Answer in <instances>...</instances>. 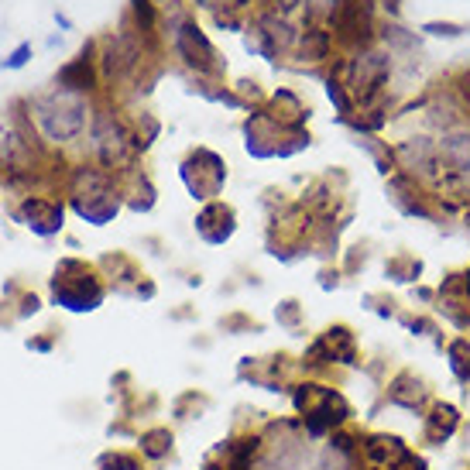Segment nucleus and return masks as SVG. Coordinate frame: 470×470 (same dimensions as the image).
<instances>
[{
  "label": "nucleus",
  "mask_w": 470,
  "mask_h": 470,
  "mask_svg": "<svg viewBox=\"0 0 470 470\" xmlns=\"http://www.w3.org/2000/svg\"><path fill=\"white\" fill-rule=\"evenodd\" d=\"M86 100L69 90H56L48 97L35 100V124L48 141H76L86 131Z\"/></svg>",
  "instance_id": "f257e3e1"
},
{
  "label": "nucleus",
  "mask_w": 470,
  "mask_h": 470,
  "mask_svg": "<svg viewBox=\"0 0 470 470\" xmlns=\"http://www.w3.org/2000/svg\"><path fill=\"white\" fill-rule=\"evenodd\" d=\"M107 289L100 285V278L83 261L76 257H65L56 268V278H52V299L56 306L69 309V313H93L100 302H103Z\"/></svg>",
  "instance_id": "f03ea898"
},
{
  "label": "nucleus",
  "mask_w": 470,
  "mask_h": 470,
  "mask_svg": "<svg viewBox=\"0 0 470 470\" xmlns=\"http://www.w3.org/2000/svg\"><path fill=\"white\" fill-rule=\"evenodd\" d=\"M392 76V52H378V48H361L347 65H344V86L357 100V110L381 103V93Z\"/></svg>",
  "instance_id": "7ed1b4c3"
},
{
  "label": "nucleus",
  "mask_w": 470,
  "mask_h": 470,
  "mask_svg": "<svg viewBox=\"0 0 470 470\" xmlns=\"http://www.w3.org/2000/svg\"><path fill=\"white\" fill-rule=\"evenodd\" d=\"M90 148H93V155L107 172L127 169L131 158L137 155L131 127L118 118V110H107V107L97 110L93 120H90Z\"/></svg>",
  "instance_id": "20e7f679"
},
{
  "label": "nucleus",
  "mask_w": 470,
  "mask_h": 470,
  "mask_svg": "<svg viewBox=\"0 0 470 470\" xmlns=\"http://www.w3.org/2000/svg\"><path fill=\"white\" fill-rule=\"evenodd\" d=\"M392 152H395V165H398V172L415 178V182H419V186H426L430 193L440 186V182H443L440 144H436V137L432 135L402 137V141H395L392 144Z\"/></svg>",
  "instance_id": "39448f33"
},
{
  "label": "nucleus",
  "mask_w": 470,
  "mask_h": 470,
  "mask_svg": "<svg viewBox=\"0 0 470 470\" xmlns=\"http://www.w3.org/2000/svg\"><path fill=\"white\" fill-rule=\"evenodd\" d=\"M432 385L422 378L419 371H412V368H398V371L388 374V381H385V388H381V398H378V405L371 409V415L378 409H398L412 415V419H422L426 409L432 405Z\"/></svg>",
  "instance_id": "423d86ee"
},
{
  "label": "nucleus",
  "mask_w": 470,
  "mask_h": 470,
  "mask_svg": "<svg viewBox=\"0 0 470 470\" xmlns=\"http://www.w3.org/2000/svg\"><path fill=\"white\" fill-rule=\"evenodd\" d=\"M178 176L186 182L189 196L210 203L213 196H220L223 182H227V161L210 152V148H196L193 155L178 165Z\"/></svg>",
  "instance_id": "0eeeda50"
},
{
  "label": "nucleus",
  "mask_w": 470,
  "mask_h": 470,
  "mask_svg": "<svg viewBox=\"0 0 470 470\" xmlns=\"http://www.w3.org/2000/svg\"><path fill=\"white\" fill-rule=\"evenodd\" d=\"M353 415H357V412H353V405L347 402V395L340 392V388H330V395H326L313 412H306V415H299V419H302V432H306L309 443H326L336 430L351 426Z\"/></svg>",
  "instance_id": "6e6552de"
},
{
  "label": "nucleus",
  "mask_w": 470,
  "mask_h": 470,
  "mask_svg": "<svg viewBox=\"0 0 470 470\" xmlns=\"http://www.w3.org/2000/svg\"><path fill=\"white\" fill-rule=\"evenodd\" d=\"M172 45H176L178 59L186 62L189 69H196L203 76H206V73H220L213 41L206 39L193 21H186V18L172 21Z\"/></svg>",
  "instance_id": "1a4fd4ad"
},
{
  "label": "nucleus",
  "mask_w": 470,
  "mask_h": 470,
  "mask_svg": "<svg viewBox=\"0 0 470 470\" xmlns=\"http://www.w3.org/2000/svg\"><path fill=\"white\" fill-rule=\"evenodd\" d=\"M385 196L392 203L395 210L402 216H415V220H430L436 223L440 213H436V206H432V193L426 186H419L415 178L402 176V172H395V176L385 178Z\"/></svg>",
  "instance_id": "9d476101"
},
{
  "label": "nucleus",
  "mask_w": 470,
  "mask_h": 470,
  "mask_svg": "<svg viewBox=\"0 0 470 470\" xmlns=\"http://www.w3.org/2000/svg\"><path fill=\"white\" fill-rule=\"evenodd\" d=\"M412 453L405 436L388 430H364L361 432V467H385L398 470V464Z\"/></svg>",
  "instance_id": "9b49d317"
},
{
  "label": "nucleus",
  "mask_w": 470,
  "mask_h": 470,
  "mask_svg": "<svg viewBox=\"0 0 470 470\" xmlns=\"http://www.w3.org/2000/svg\"><path fill=\"white\" fill-rule=\"evenodd\" d=\"M464 430V409L457 402H447V398H432V405L426 409V415L419 419V432H422V443L440 450L453 443Z\"/></svg>",
  "instance_id": "f8f14e48"
},
{
  "label": "nucleus",
  "mask_w": 470,
  "mask_h": 470,
  "mask_svg": "<svg viewBox=\"0 0 470 470\" xmlns=\"http://www.w3.org/2000/svg\"><path fill=\"white\" fill-rule=\"evenodd\" d=\"M62 216H65V206L59 199H45V196H28L18 206L14 220L24 223L31 234L39 237H56L62 231Z\"/></svg>",
  "instance_id": "ddd939ff"
},
{
  "label": "nucleus",
  "mask_w": 470,
  "mask_h": 470,
  "mask_svg": "<svg viewBox=\"0 0 470 470\" xmlns=\"http://www.w3.org/2000/svg\"><path fill=\"white\" fill-rule=\"evenodd\" d=\"M237 231V213L220 203V199H210L203 210L196 213V234L206 240V244H227Z\"/></svg>",
  "instance_id": "4468645a"
},
{
  "label": "nucleus",
  "mask_w": 470,
  "mask_h": 470,
  "mask_svg": "<svg viewBox=\"0 0 470 470\" xmlns=\"http://www.w3.org/2000/svg\"><path fill=\"white\" fill-rule=\"evenodd\" d=\"M137 59H141V52H137V45L127 35H114V39L103 41V76L110 79V83H118V79L131 76L137 69Z\"/></svg>",
  "instance_id": "2eb2a0df"
},
{
  "label": "nucleus",
  "mask_w": 470,
  "mask_h": 470,
  "mask_svg": "<svg viewBox=\"0 0 470 470\" xmlns=\"http://www.w3.org/2000/svg\"><path fill=\"white\" fill-rule=\"evenodd\" d=\"M319 336L330 344V351H334V357H336V368L361 371L364 357H361V340H357V334H353V326H347V323H334V326H326Z\"/></svg>",
  "instance_id": "dca6fc26"
},
{
  "label": "nucleus",
  "mask_w": 470,
  "mask_h": 470,
  "mask_svg": "<svg viewBox=\"0 0 470 470\" xmlns=\"http://www.w3.org/2000/svg\"><path fill=\"white\" fill-rule=\"evenodd\" d=\"M90 52H93V48L86 45L69 65H62L59 76H56L59 90H69V93H90V90L97 86V65L90 59Z\"/></svg>",
  "instance_id": "f3484780"
},
{
  "label": "nucleus",
  "mask_w": 470,
  "mask_h": 470,
  "mask_svg": "<svg viewBox=\"0 0 470 470\" xmlns=\"http://www.w3.org/2000/svg\"><path fill=\"white\" fill-rule=\"evenodd\" d=\"M137 450H141V460L161 464L176 450V432L169 430V426H152V430L137 432Z\"/></svg>",
  "instance_id": "a211bd4d"
},
{
  "label": "nucleus",
  "mask_w": 470,
  "mask_h": 470,
  "mask_svg": "<svg viewBox=\"0 0 470 470\" xmlns=\"http://www.w3.org/2000/svg\"><path fill=\"white\" fill-rule=\"evenodd\" d=\"M336 368V357L330 351V344L323 340V336H313L309 344H306V351L299 357V374L302 378H326V374Z\"/></svg>",
  "instance_id": "6ab92c4d"
},
{
  "label": "nucleus",
  "mask_w": 470,
  "mask_h": 470,
  "mask_svg": "<svg viewBox=\"0 0 470 470\" xmlns=\"http://www.w3.org/2000/svg\"><path fill=\"white\" fill-rule=\"evenodd\" d=\"M120 206H124V193H107V196H97V199H86V203H73V210H76L86 223H93V227H107L114 216L120 213Z\"/></svg>",
  "instance_id": "aec40b11"
},
{
  "label": "nucleus",
  "mask_w": 470,
  "mask_h": 470,
  "mask_svg": "<svg viewBox=\"0 0 470 470\" xmlns=\"http://www.w3.org/2000/svg\"><path fill=\"white\" fill-rule=\"evenodd\" d=\"M443 361L450 368L453 381L467 392L470 388V336L467 334H457L447 340V351H443Z\"/></svg>",
  "instance_id": "412c9836"
},
{
  "label": "nucleus",
  "mask_w": 470,
  "mask_h": 470,
  "mask_svg": "<svg viewBox=\"0 0 470 470\" xmlns=\"http://www.w3.org/2000/svg\"><path fill=\"white\" fill-rule=\"evenodd\" d=\"M422 272H426L422 257L405 255V251H398V255H392L385 261V278H388L392 285H419Z\"/></svg>",
  "instance_id": "4be33fe9"
},
{
  "label": "nucleus",
  "mask_w": 470,
  "mask_h": 470,
  "mask_svg": "<svg viewBox=\"0 0 470 470\" xmlns=\"http://www.w3.org/2000/svg\"><path fill=\"white\" fill-rule=\"evenodd\" d=\"M326 97H330V103L336 107V114H340V124H347V120L357 114V100L351 97V90L344 86V79H326Z\"/></svg>",
  "instance_id": "5701e85b"
},
{
  "label": "nucleus",
  "mask_w": 470,
  "mask_h": 470,
  "mask_svg": "<svg viewBox=\"0 0 470 470\" xmlns=\"http://www.w3.org/2000/svg\"><path fill=\"white\" fill-rule=\"evenodd\" d=\"M274 323H278L282 330H289V334H299V330L306 326L302 302H299V299H282V302L274 306Z\"/></svg>",
  "instance_id": "b1692460"
},
{
  "label": "nucleus",
  "mask_w": 470,
  "mask_h": 470,
  "mask_svg": "<svg viewBox=\"0 0 470 470\" xmlns=\"http://www.w3.org/2000/svg\"><path fill=\"white\" fill-rule=\"evenodd\" d=\"M330 31H323V28H309L302 39H299V48H302V59H316L323 62L330 56Z\"/></svg>",
  "instance_id": "393cba45"
},
{
  "label": "nucleus",
  "mask_w": 470,
  "mask_h": 470,
  "mask_svg": "<svg viewBox=\"0 0 470 470\" xmlns=\"http://www.w3.org/2000/svg\"><path fill=\"white\" fill-rule=\"evenodd\" d=\"M395 323H398V326H402L405 334H412V336H430V340L440 334V330H443V326H440V323H436L432 316H426V313H402L398 319H395Z\"/></svg>",
  "instance_id": "a878e982"
},
{
  "label": "nucleus",
  "mask_w": 470,
  "mask_h": 470,
  "mask_svg": "<svg viewBox=\"0 0 470 470\" xmlns=\"http://www.w3.org/2000/svg\"><path fill=\"white\" fill-rule=\"evenodd\" d=\"M97 470H144V460L127 450H107L97 457Z\"/></svg>",
  "instance_id": "bb28decb"
},
{
  "label": "nucleus",
  "mask_w": 470,
  "mask_h": 470,
  "mask_svg": "<svg viewBox=\"0 0 470 470\" xmlns=\"http://www.w3.org/2000/svg\"><path fill=\"white\" fill-rule=\"evenodd\" d=\"M361 306H364L368 313L378 316V319H398V316H402L398 302H395L392 295H385V292H368L364 299H361Z\"/></svg>",
  "instance_id": "cd10ccee"
},
{
  "label": "nucleus",
  "mask_w": 470,
  "mask_h": 470,
  "mask_svg": "<svg viewBox=\"0 0 470 470\" xmlns=\"http://www.w3.org/2000/svg\"><path fill=\"white\" fill-rule=\"evenodd\" d=\"M127 206L137 210V213H148V210L155 206V186H152V178L144 176V172L135 178V193L127 199Z\"/></svg>",
  "instance_id": "c85d7f7f"
},
{
  "label": "nucleus",
  "mask_w": 470,
  "mask_h": 470,
  "mask_svg": "<svg viewBox=\"0 0 470 470\" xmlns=\"http://www.w3.org/2000/svg\"><path fill=\"white\" fill-rule=\"evenodd\" d=\"M385 45H388V52H419V39L409 35L405 28H398V24H385Z\"/></svg>",
  "instance_id": "c756f323"
},
{
  "label": "nucleus",
  "mask_w": 470,
  "mask_h": 470,
  "mask_svg": "<svg viewBox=\"0 0 470 470\" xmlns=\"http://www.w3.org/2000/svg\"><path fill=\"white\" fill-rule=\"evenodd\" d=\"M206 405H210V398H206V395L182 392L176 402H172V415H176V419H193V415H196V412H203Z\"/></svg>",
  "instance_id": "7c9ffc66"
},
{
  "label": "nucleus",
  "mask_w": 470,
  "mask_h": 470,
  "mask_svg": "<svg viewBox=\"0 0 470 470\" xmlns=\"http://www.w3.org/2000/svg\"><path fill=\"white\" fill-rule=\"evenodd\" d=\"M158 131H161V127H158V120L148 118V114H141V124L131 131V135H135V152L137 155H144V152L152 148V141L158 137Z\"/></svg>",
  "instance_id": "2f4dec72"
},
{
  "label": "nucleus",
  "mask_w": 470,
  "mask_h": 470,
  "mask_svg": "<svg viewBox=\"0 0 470 470\" xmlns=\"http://www.w3.org/2000/svg\"><path fill=\"white\" fill-rule=\"evenodd\" d=\"M347 0H306V11L313 21H336L344 14Z\"/></svg>",
  "instance_id": "473e14b6"
},
{
  "label": "nucleus",
  "mask_w": 470,
  "mask_h": 470,
  "mask_svg": "<svg viewBox=\"0 0 470 470\" xmlns=\"http://www.w3.org/2000/svg\"><path fill=\"white\" fill-rule=\"evenodd\" d=\"M361 371L368 374V378H371V385L381 392V388H385V381H388V361H385V357H371V361H364V364H361Z\"/></svg>",
  "instance_id": "72a5a7b5"
},
{
  "label": "nucleus",
  "mask_w": 470,
  "mask_h": 470,
  "mask_svg": "<svg viewBox=\"0 0 470 470\" xmlns=\"http://www.w3.org/2000/svg\"><path fill=\"white\" fill-rule=\"evenodd\" d=\"M131 11H135L137 18V28L144 35H152V28H155V7H152V0H131Z\"/></svg>",
  "instance_id": "f704fd0d"
},
{
  "label": "nucleus",
  "mask_w": 470,
  "mask_h": 470,
  "mask_svg": "<svg viewBox=\"0 0 470 470\" xmlns=\"http://www.w3.org/2000/svg\"><path fill=\"white\" fill-rule=\"evenodd\" d=\"M422 31H426V35H440V39H460L467 28H464V24H453V21H430V24H422Z\"/></svg>",
  "instance_id": "c9c22d12"
},
{
  "label": "nucleus",
  "mask_w": 470,
  "mask_h": 470,
  "mask_svg": "<svg viewBox=\"0 0 470 470\" xmlns=\"http://www.w3.org/2000/svg\"><path fill=\"white\" fill-rule=\"evenodd\" d=\"M220 330H227V334H240V330H257V323L251 319V316L234 313V316H227V319H220Z\"/></svg>",
  "instance_id": "e433bc0d"
},
{
  "label": "nucleus",
  "mask_w": 470,
  "mask_h": 470,
  "mask_svg": "<svg viewBox=\"0 0 470 470\" xmlns=\"http://www.w3.org/2000/svg\"><path fill=\"white\" fill-rule=\"evenodd\" d=\"M28 59H31V41H21L18 48L4 59V69H24L28 65Z\"/></svg>",
  "instance_id": "4c0bfd02"
},
{
  "label": "nucleus",
  "mask_w": 470,
  "mask_h": 470,
  "mask_svg": "<svg viewBox=\"0 0 470 470\" xmlns=\"http://www.w3.org/2000/svg\"><path fill=\"white\" fill-rule=\"evenodd\" d=\"M340 282H344V272H340V268H323V272H319V289H323V292H336Z\"/></svg>",
  "instance_id": "58836bf2"
},
{
  "label": "nucleus",
  "mask_w": 470,
  "mask_h": 470,
  "mask_svg": "<svg viewBox=\"0 0 470 470\" xmlns=\"http://www.w3.org/2000/svg\"><path fill=\"white\" fill-rule=\"evenodd\" d=\"M412 299L419 302V306H436V289H430V285H412Z\"/></svg>",
  "instance_id": "ea45409f"
},
{
  "label": "nucleus",
  "mask_w": 470,
  "mask_h": 470,
  "mask_svg": "<svg viewBox=\"0 0 470 470\" xmlns=\"http://www.w3.org/2000/svg\"><path fill=\"white\" fill-rule=\"evenodd\" d=\"M398 470H430V460H426L422 453H415V450H412L409 457H405V460L398 464Z\"/></svg>",
  "instance_id": "a19ab883"
},
{
  "label": "nucleus",
  "mask_w": 470,
  "mask_h": 470,
  "mask_svg": "<svg viewBox=\"0 0 470 470\" xmlns=\"http://www.w3.org/2000/svg\"><path fill=\"white\" fill-rule=\"evenodd\" d=\"M364 265H368V251L364 248H351V261H347L344 274H353L357 268H364Z\"/></svg>",
  "instance_id": "79ce46f5"
},
{
  "label": "nucleus",
  "mask_w": 470,
  "mask_h": 470,
  "mask_svg": "<svg viewBox=\"0 0 470 470\" xmlns=\"http://www.w3.org/2000/svg\"><path fill=\"white\" fill-rule=\"evenodd\" d=\"M39 309H41L39 295H24V299H21V316H35Z\"/></svg>",
  "instance_id": "37998d69"
},
{
  "label": "nucleus",
  "mask_w": 470,
  "mask_h": 470,
  "mask_svg": "<svg viewBox=\"0 0 470 470\" xmlns=\"http://www.w3.org/2000/svg\"><path fill=\"white\" fill-rule=\"evenodd\" d=\"M52 347H56V344H52V340H48V336H39V340H28V351L48 353V351H52Z\"/></svg>",
  "instance_id": "c03bdc74"
},
{
  "label": "nucleus",
  "mask_w": 470,
  "mask_h": 470,
  "mask_svg": "<svg viewBox=\"0 0 470 470\" xmlns=\"http://www.w3.org/2000/svg\"><path fill=\"white\" fill-rule=\"evenodd\" d=\"M278 11H292V7H299V0H272Z\"/></svg>",
  "instance_id": "a18cd8bd"
},
{
  "label": "nucleus",
  "mask_w": 470,
  "mask_h": 470,
  "mask_svg": "<svg viewBox=\"0 0 470 470\" xmlns=\"http://www.w3.org/2000/svg\"><path fill=\"white\" fill-rule=\"evenodd\" d=\"M460 220H464V227H467V231H470V203H467V206H464V213H460Z\"/></svg>",
  "instance_id": "49530a36"
},
{
  "label": "nucleus",
  "mask_w": 470,
  "mask_h": 470,
  "mask_svg": "<svg viewBox=\"0 0 470 470\" xmlns=\"http://www.w3.org/2000/svg\"><path fill=\"white\" fill-rule=\"evenodd\" d=\"M385 7H388V14H398V0H385Z\"/></svg>",
  "instance_id": "de8ad7c7"
},
{
  "label": "nucleus",
  "mask_w": 470,
  "mask_h": 470,
  "mask_svg": "<svg viewBox=\"0 0 470 470\" xmlns=\"http://www.w3.org/2000/svg\"><path fill=\"white\" fill-rule=\"evenodd\" d=\"M199 4H210V0H199Z\"/></svg>",
  "instance_id": "09e8293b"
}]
</instances>
